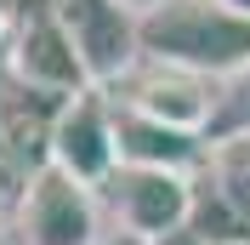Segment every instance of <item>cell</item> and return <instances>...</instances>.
I'll return each mask as SVG.
<instances>
[{"mask_svg":"<svg viewBox=\"0 0 250 245\" xmlns=\"http://www.w3.org/2000/svg\"><path fill=\"white\" fill-rule=\"evenodd\" d=\"M142 57L176 63L222 86L250 69V17L228 12L222 0H165L142 17Z\"/></svg>","mask_w":250,"mask_h":245,"instance_id":"6da1fadb","label":"cell"},{"mask_svg":"<svg viewBox=\"0 0 250 245\" xmlns=\"http://www.w3.org/2000/svg\"><path fill=\"white\" fill-rule=\"evenodd\" d=\"M103 240H108V228H103V194L97 188L74 183L51 160L23 171L0 245H103Z\"/></svg>","mask_w":250,"mask_h":245,"instance_id":"7a4b0ae2","label":"cell"},{"mask_svg":"<svg viewBox=\"0 0 250 245\" xmlns=\"http://www.w3.org/2000/svg\"><path fill=\"white\" fill-rule=\"evenodd\" d=\"M6 69H12L17 92H34L46 103H68V97L91 92V69L51 0H29L23 17L6 29Z\"/></svg>","mask_w":250,"mask_h":245,"instance_id":"3957f363","label":"cell"},{"mask_svg":"<svg viewBox=\"0 0 250 245\" xmlns=\"http://www.w3.org/2000/svg\"><path fill=\"white\" fill-rule=\"evenodd\" d=\"M97 194H103V211L114 217V228L142 234L154 245L188 234L193 228V211H199V177H188V171L120 166Z\"/></svg>","mask_w":250,"mask_h":245,"instance_id":"277c9868","label":"cell"},{"mask_svg":"<svg viewBox=\"0 0 250 245\" xmlns=\"http://www.w3.org/2000/svg\"><path fill=\"white\" fill-rule=\"evenodd\" d=\"M46 160L57 171H68L74 183L103 188L120 171V143H114V97L108 92H80L68 103H57L51 114V137H46Z\"/></svg>","mask_w":250,"mask_h":245,"instance_id":"5b68a950","label":"cell"},{"mask_svg":"<svg viewBox=\"0 0 250 245\" xmlns=\"http://www.w3.org/2000/svg\"><path fill=\"white\" fill-rule=\"evenodd\" d=\"M62 17V29L74 34L80 57L91 69L97 92H114L142 57V17L125 12L120 0H51Z\"/></svg>","mask_w":250,"mask_h":245,"instance_id":"8992f818","label":"cell"},{"mask_svg":"<svg viewBox=\"0 0 250 245\" xmlns=\"http://www.w3.org/2000/svg\"><path fill=\"white\" fill-rule=\"evenodd\" d=\"M216 80L205 74H188V69H176V63H154V57H137V69L114 86V103L120 108H137V114H154V120L176 125V131H210V120H216Z\"/></svg>","mask_w":250,"mask_h":245,"instance_id":"52a82bcc","label":"cell"},{"mask_svg":"<svg viewBox=\"0 0 250 245\" xmlns=\"http://www.w3.org/2000/svg\"><path fill=\"white\" fill-rule=\"evenodd\" d=\"M114 143H120V166H154V171H188L199 177L210 160V143L199 131H176V125L137 114V108L114 103Z\"/></svg>","mask_w":250,"mask_h":245,"instance_id":"ba28073f","label":"cell"},{"mask_svg":"<svg viewBox=\"0 0 250 245\" xmlns=\"http://www.w3.org/2000/svg\"><path fill=\"white\" fill-rule=\"evenodd\" d=\"M199 194H210V205H216V222L199 228L205 245L250 240V137L210 143V160L199 171Z\"/></svg>","mask_w":250,"mask_h":245,"instance_id":"9c48e42d","label":"cell"},{"mask_svg":"<svg viewBox=\"0 0 250 245\" xmlns=\"http://www.w3.org/2000/svg\"><path fill=\"white\" fill-rule=\"evenodd\" d=\"M228 137H250V69L222 80V92H216V120H210L205 143H228Z\"/></svg>","mask_w":250,"mask_h":245,"instance_id":"30bf717a","label":"cell"},{"mask_svg":"<svg viewBox=\"0 0 250 245\" xmlns=\"http://www.w3.org/2000/svg\"><path fill=\"white\" fill-rule=\"evenodd\" d=\"M23 6H29V0H0V34L12 29L17 17H23Z\"/></svg>","mask_w":250,"mask_h":245,"instance_id":"8fae6325","label":"cell"},{"mask_svg":"<svg viewBox=\"0 0 250 245\" xmlns=\"http://www.w3.org/2000/svg\"><path fill=\"white\" fill-rule=\"evenodd\" d=\"M103 245H154V240H142V234H125V228H108V240Z\"/></svg>","mask_w":250,"mask_h":245,"instance_id":"7c38bea8","label":"cell"},{"mask_svg":"<svg viewBox=\"0 0 250 245\" xmlns=\"http://www.w3.org/2000/svg\"><path fill=\"white\" fill-rule=\"evenodd\" d=\"M120 6H125V12H137V17H148L154 6H165V0H120Z\"/></svg>","mask_w":250,"mask_h":245,"instance_id":"4fadbf2b","label":"cell"},{"mask_svg":"<svg viewBox=\"0 0 250 245\" xmlns=\"http://www.w3.org/2000/svg\"><path fill=\"white\" fill-rule=\"evenodd\" d=\"M228 12H239V17H250V0H222Z\"/></svg>","mask_w":250,"mask_h":245,"instance_id":"5bb4252c","label":"cell"},{"mask_svg":"<svg viewBox=\"0 0 250 245\" xmlns=\"http://www.w3.org/2000/svg\"><path fill=\"white\" fill-rule=\"evenodd\" d=\"M222 245H250V240H222Z\"/></svg>","mask_w":250,"mask_h":245,"instance_id":"9a60e30c","label":"cell"},{"mask_svg":"<svg viewBox=\"0 0 250 245\" xmlns=\"http://www.w3.org/2000/svg\"><path fill=\"white\" fill-rule=\"evenodd\" d=\"M0 114H6V97H0Z\"/></svg>","mask_w":250,"mask_h":245,"instance_id":"2e32d148","label":"cell"},{"mask_svg":"<svg viewBox=\"0 0 250 245\" xmlns=\"http://www.w3.org/2000/svg\"><path fill=\"white\" fill-rule=\"evenodd\" d=\"M0 205H6V188H0Z\"/></svg>","mask_w":250,"mask_h":245,"instance_id":"e0dca14e","label":"cell"}]
</instances>
